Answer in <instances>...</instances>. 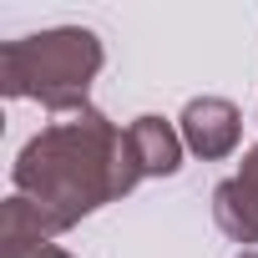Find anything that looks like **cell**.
Returning a JSON list of instances; mask_svg holds the SVG:
<instances>
[{
    "label": "cell",
    "instance_id": "7a4b0ae2",
    "mask_svg": "<svg viewBox=\"0 0 258 258\" xmlns=\"http://www.w3.org/2000/svg\"><path fill=\"white\" fill-rule=\"evenodd\" d=\"M106 51L86 26H51L0 46V91L11 101H41L51 116L91 106V81L101 76Z\"/></svg>",
    "mask_w": 258,
    "mask_h": 258
},
{
    "label": "cell",
    "instance_id": "3957f363",
    "mask_svg": "<svg viewBox=\"0 0 258 258\" xmlns=\"http://www.w3.org/2000/svg\"><path fill=\"white\" fill-rule=\"evenodd\" d=\"M177 132H182V147L203 162H223L238 152L243 142V111L228 101V96H192L177 116Z\"/></svg>",
    "mask_w": 258,
    "mask_h": 258
},
{
    "label": "cell",
    "instance_id": "52a82bcc",
    "mask_svg": "<svg viewBox=\"0 0 258 258\" xmlns=\"http://www.w3.org/2000/svg\"><path fill=\"white\" fill-rule=\"evenodd\" d=\"M238 177H248V182L258 187V147H248V152H243V167H238Z\"/></svg>",
    "mask_w": 258,
    "mask_h": 258
},
{
    "label": "cell",
    "instance_id": "8992f818",
    "mask_svg": "<svg viewBox=\"0 0 258 258\" xmlns=\"http://www.w3.org/2000/svg\"><path fill=\"white\" fill-rule=\"evenodd\" d=\"M6 258H76V253H66L61 243H31V248H0Z\"/></svg>",
    "mask_w": 258,
    "mask_h": 258
},
{
    "label": "cell",
    "instance_id": "ba28073f",
    "mask_svg": "<svg viewBox=\"0 0 258 258\" xmlns=\"http://www.w3.org/2000/svg\"><path fill=\"white\" fill-rule=\"evenodd\" d=\"M238 258H258V253H238Z\"/></svg>",
    "mask_w": 258,
    "mask_h": 258
},
{
    "label": "cell",
    "instance_id": "6da1fadb",
    "mask_svg": "<svg viewBox=\"0 0 258 258\" xmlns=\"http://www.w3.org/2000/svg\"><path fill=\"white\" fill-rule=\"evenodd\" d=\"M11 182L21 198L36 203V213L46 218V233L61 238L96 208L126 198L142 182V167H137L132 137L106 111L81 106L71 116H51L21 147Z\"/></svg>",
    "mask_w": 258,
    "mask_h": 258
},
{
    "label": "cell",
    "instance_id": "277c9868",
    "mask_svg": "<svg viewBox=\"0 0 258 258\" xmlns=\"http://www.w3.org/2000/svg\"><path fill=\"white\" fill-rule=\"evenodd\" d=\"M126 137H132V152H137V167L142 177H177L182 167V132L167 121V116H137L132 126H126Z\"/></svg>",
    "mask_w": 258,
    "mask_h": 258
},
{
    "label": "cell",
    "instance_id": "5b68a950",
    "mask_svg": "<svg viewBox=\"0 0 258 258\" xmlns=\"http://www.w3.org/2000/svg\"><path fill=\"white\" fill-rule=\"evenodd\" d=\"M213 223L233 243H258V187L248 177H223L213 187Z\"/></svg>",
    "mask_w": 258,
    "mask_h": 258
}]
</instances>
